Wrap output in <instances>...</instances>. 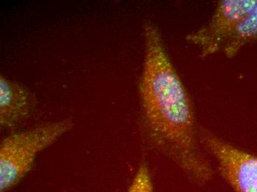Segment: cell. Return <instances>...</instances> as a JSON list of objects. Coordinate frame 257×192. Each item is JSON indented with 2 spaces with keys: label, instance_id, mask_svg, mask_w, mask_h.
Returning <instances> with one entry per match:
<instances>
[{
  "label": "cell",
  "instance_id": "1",
  "mask_svg": "<svg viewBox=\"0 0 257 192\" xmlns=\"http://www.w3.org/2000/svg\"><path fill=\"white\" fill-rule=\"evenodd\" d=\"M144 54L139 84L141 115L152 145L189 177L204 183L212 177L199 150L192 101L174 66L159 28L144 26Z\"/></svg>",
  "mask_w": 257,
  "mask_h": 192
},
{
  "label": "cell",
  "instance_id": "2",
  "mask_svg": "<svg viewBox=\"0 0 257 192\" xmlns=\"http://www.w3.org/2000/svg\"><path fill=\"white\" fill-rule=\"evenodd\" d=\"M70 118L38 125L5 137L0 145V192L18 185L31 171L39 153L70 132Z\"/></svg>",
  "mask_w": 257,
  "mask_h": 192
},
{
  "label": "cell",
  "instance_id": "3",
  "mask_svg": "<svg viewBox=\"0 0 257 192\" xmlns=\"http://www.w3.org/2000/svg\"><path fill=\"white\" fill-rule=\"evenodd\" d=\"M257 0H224L219 2L209 21L187 36L188 42L208 57L223 51L235 31L256 5Z\"/></svg>",
  "mask_w": 257,
  "mask_h": 192
},
{
  "label": "cell",
  "instance_id": "4",
  "mask_svg": "<svg viewBox=\"0 0 257 192\" xmlns=\"http://www.w3.org/2000/svg\"><path fill=\"white\" fill-rule=\"evenodd\" d=\"M202 142L213 156L219 174L235 192H257V156L205 132Z\"/></svg>",
  "mask_w": 257,
  "mask_h": 192
},
{
  "label": "cell",
  "instance_id": "5",
  "mask_svg": "<svg viewBox=\"0 0 257 192\" xmlns=\"http://www.w3.org/2000/svg\"><path fill=\"white\" fill-rule=\"evenodd\" d=\"M37 105V96L21 83L0 76V126L13 129L28 119Z\"/></svg>",
  "mask_w": 257,
  "mask_h": 192
},
{
  "label": "cell",
  "instance_id": "6",
  "mask_svg": "<svg viewBox=\"0 0 257 192\" xmlns=\"http://www.w3.org/2000/svg\"><path fill=\"white\" fill-rule=\"evenodd\" d=\"M257 41V1L253 9L239 25L223 49L228 58H233L247 44Z\"/></svg>",
  "mask_w": 257,
  "mask_h": 192
},
{
  "label": "cell",
  "instance_id": "7",
  "mask_svg": "<svg viewBox=\"0 0 257 192\" xmlns=\"http://www.w3.org/2000/svg\"><path fill=\"white\" fill-rule=\"evenodd\" d=\"M127 192H155L150 169L146 163L138 168Z\"/></svg>",
  "mask_w": 257,
  "mask_h": 192
}]
</instances>
